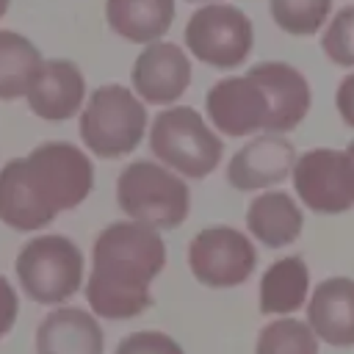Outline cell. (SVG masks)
I'll return each instance as SVG.
<instances>
[{"label":"cell","instance_id":"cell-1","mask_svg":"<svg viewBox=\"0 0 354 354\" xmlns=\"http://www.w3.org/2000/svg\"><path fill=\"white\" fill-rule=\"evenodd\" d=\"M94 188L91 158L69 141L39 144L0 169V221L19 232L47 227Z\"/></svg>","mask_w":354,"mask_h":354},{"label":"cell","instance_id":"cell-2","mask_svg":"<svg viewBox=\"0 0 354 354\" xmlns=\"http://www.w3.org/2000/svg\"><path fill=\"white\" fill-rule=\"evenodd\" d=\"M166 266V246L158 230L138 221L108 224L91 252L86 285L88 307L111 321L136 318L152 307L149 282Z\"/></svg>","mask_w":354,"mask_h":354},{"label":"cell","instance_id":"cell-3","mask_svg":"<svg viewBox=\"0 0 354 354\" xmlns=\"http://www.w3.org/2000/svg\"><path fill=\"white\" fill-rule=\"evenodd\" d=\"M116 199L130 221L147 224L152 230L180 227L191 207L188 185L152 160H133L122 169Z\"/></svg>","mask_w":354,"mask_h":354},{"label":"cell","instance_id":"cell-4","mask_svg":"<svg viewBox=\"0 0 354 354\" xmlns=\"http://www.w3.org/2000/svg\"><path fill=\"white\" fill-rule=\"evenodd\" d=\"M147 130V111L141 100L124 86H100L80 111V138L91 155L122 158L130 155Z\"/></svg>","mask_w":354,"mask_h":354},{"label":"cell","instance_id":"cell-5","mask_svg":"<svg viewBox=\"0 0 354 354\" xmlns=\"http://www.w3.org/2000/svg\"><path fill=\"white\" fill-rule=\"evenodd\" d=\"M149 149L177 174L202 180L218 166L224 144L205 124L199 111L188 105H177L155 116L149 130Z\"/></svg>","mask_w":354,"mask_h":354},{"label":"cell","instance_id":"cell-6","mask_svg":"<svg viewBox=\"0 0 354 354\" xmlns=\"http://www.w3.org/2000/svg\"><path fill=\"white\" fill-rule=\"evenodd\" d=\"M17 279L39 304H61L83 285V252L64 235H39L17 254Z\"/></svg>","mask_w":354,"mask_h":354},{"label":"cell","instance_id":"cell-7","mask_svg":"<svg viewBox=\"0 0 354 354\" xmlns=\"http://www.w3.org/2000/svg\"><path fill=\"white\" fill-rule=\"evenodd\" d=\"M185 44L202 64L216 69H235L252 53V19L238 6L207 3L191 14L185 25Z\"/></svg>","mask_w":354,"mask_h":354},{"label":"cell","instance_id":"cell-8","mask_svg":"<svg viewBox=\"0 0 354 354\" xmlns=\"http://www.w3.org/2000/svg\"><path fill=\"white\" fill-rule=\"evenodd\" d=\"M290 177L299 199L315 213L337 216L354 207V158L343 149H307Z\"/></svg>","mask_w":354,"mask_h":354},{"label":"cell","instance_id":"cell-9","mask_svg":"<svg viewBox=\"0 0 354 354\" xmlns=\"http://www.w3.org/2000/svg\"><path fill=\"white\" fill-rule=\"evenodd\" d=\"M188 266L207 288H235L252 277L257 249L235 227H205L188 243Z\"/></svg>","mask_w":354,"mask_h":354},{"label":"cell","instance_id":"cell-10","mask_svg":"<svg viewBox=\"0 0 354 354\" xmlns=\"http://www.w3.org/2000/svg\"><path fill=\"white\" fill-rule=\"evenodd\" d=\"M207 116L218 133L227 136H249L257 130H268V97L260 83L249 75H235L218 80L205 97Z\"/></svg>","mask_w":354,"mask_h":354},{"label":"cell","instance_id":"cell-11","mask_svg":"<svg viewBox=\"0 0 354 354\" xmlns=\"http://www.w3.org/2000/svg\"><path fill=\"white\" fill-rule=\"evenodd\" d=\"M293 144L279 133H263L243 144L227 166V180L238 191H260L279 185L293 174L296 166Z\"/></svg>","mask_w":354,"mask_h":354},{"label":"cell","instance_id":"cell-12","mask_svg":"<svg viewBox=\"0 0 354 354\" xmlns=\"http://www.w3.org/2000/svg\"><path fill=\"white\" fill-rule=\"evenodd\" d=\"M133 91L155 105H169L185 94L191 83L188 55L171 41L147 44L133 64Z\"/></svg>","mask_w":354,"mask_h":354},{"label":"cell","instance_id":"cell-13","mask_svg":"<svg viewBox=\"0 0 354 354\" xmlns=\"http://www.w3.org/2000/svg\"><path fill=\"white\" fill-rule=\"evenodd\" d=\"M246 75L254 77L268 97L271 116H268L266 133H288L304 122L313 94H310L307 77L296 66L285 61H263V64H254Z\"/></svg>","mask_w":354,"mask_h":354},{"label":"cell","instance_id":"cell-14","mask_svg":"<svg viewBox=\"0 0 354 354\" xmlns=\"http://www.w3.org/2000/svg\"><path fill=\"white\" fill-rule=\"evenodd\" d=\"M25 97L36 116L47 122H64L83 108V100H86L83 72L72 61L50 58L41 64Z\"/></svg>","mask_w":354,"mask_h":354},{"label":"cell","instance_id":"cell-15","mask_svg":"<svg viewBox=\"0 0 354 354\" xmlns=\"http://www.w3.org/2000/svg\"><path fill=\"white\" fill-rule=\"evenodd\" d=\"M307 324L318 340L348 348L354 346V279L329 277L324 279L307 301Z\"/></svg>","mask_w":354,"mask_h":354},{"label":"cell","instance_id":"cell-16","mask_svg":"<svg viewBox=\"0 0 354 354\" xmlns=\"http://www.w3.org/2000/svg\"><path fill=\"white\" fill-rule=\"evenodd\" d=\"M102 348L105 343L97 318L80 307H58L39 321V354H102Z\"/></svg>","mask_w":354,"mask_h":354},{"label":"cell","instance_id":"cell-17","mask_svg":"<svg viewBox=\"0 0 354 354\" xmlns=\"http://www.w3.org/2000/svg\"><path fill=\"white\" fill-rule=\"evenodd\" d=\"M246 230L268 249H279L301 235L304 213L288 191H266L249 202Z\"/></svg>","mask_w":354,"mask_h":354},{"label":"cell","instance_id":"cell-18","mask_svg":"<svg viewBox=\"0 0 354 354\" xmlns=\"http://www.w3.org/2000/svg\"><path fill=\"white\" fill-rule=\"evenodd\" d=\"M111 30L133 44H155L174 19V0H105Z\"/></svg>","mask_w":354,"mask_h":354},{"label":"cell","instance_id":"cell-19","mask_svg":"<svg viewBox=\"0 0 354 354\" xmlns=\"http://www.w3.org/2000/svg\"><path fill=\"white\" fill-rule=\"evenodd\" d=\"M310 268L299 254L271 263L260 279V313L263 315H290L307 301Z\"/></svg>","mask_w":354,"mask_h":354},{"label":"cell","instance_id":"cell-20","mask_svg":"<svg viewBox=\"0 0 354 354\" xmlns=\"http://www.w3.org/2000/svg\"><path fill=\"white\" fill-rule=\"evenodd\" d=\"M41 64V53L30 39L14 30H0V100L28 94Z\"/></svg>","mask_w":354,"mask_h":354},{"label":"cell","instance_id":"cell-21","mask_svg":"<svg viewBox=\"0 0 354 354\" xmlns=\"http://www.w3.org/2000/svg\"><path fill=\"white\" fill-rule=\"evenodd\" d=\"M254 354H318V335L307 321L277 318L260 329Z\"/></svg>","mask_w":354,"mask_h":354},{"label":"cell","instance_id":"cell-22","mask_svg":"<svg viewBox=\"0 0 354 354\" xmlns=\"http://www.w3.org/2000/svg\"><path fill=\"white\" fill-rule=\"evenodd\" d=\"M271 19L290 36H313L332 11V0H268Z\"/></svg>","mask_w":354,"mask_h":354},{"label":"cell","instance_id":"cell-23","mask_svg":"<svg viewBox=\"0 0 354 354\" xmlns=\"http://www.w3.org/2000/svg\"><path fill=\"white\" fill-rule=\"evenodd\" d=\"M321 50L337 66H354V6H343L321 36Z\"/></svg>","mask_w":354,"mask_h":354},{"label":"cell","instance_id":"cell-24","mask_svg":"<svg viewBox=\"0 0 354 354\" xmlns=\"http://www.w3.org/2000/svg\"><path fill=\"white\" fill-rule=\"evenodd\" d=\"M113 354H183V348L174 337H169L163 332L141 329V332L122 337V343L116 346Z\"/></svg>","mask_w":354,"mask_h":354},{"label":"cell","instance_id":"cell-25","mask_svg":"<svg viewBox=\"0 0 354 354\" xmlns=\"http://www.w3.org/2000/svg\"><path fill=\"white\" fill-rule=\"evenodd\" d=\"M17 310H19V301H17V290L11 288V282L0 274V337H6L17 321Z\"/></svg>","mask_w":354,"mask_h":354},{"label":"cell","instance_id":"cell-26","mask_svg":"<svg viewBox=\"0 0 354 354\" xmlns=\"http://www.w3.org/2000/svg\"><path fill=\"white\" fill-rule=\"evenodd\" d=\"M335 108L343 119V124H348L354 130V72L346 75L340 83H337V91H335Z\"/></svg>","mask_w":354,"mask_h":354},{"label":"cell","instance_id":"cell-27","mask_svg":"<svg viewBox=\"0 0 354 354\" xmlns=\"http://www.w3.org/2000/svg\"><path fill=\"white\" fill-rule=\"evenodd\" d=\"M8 3H11V0H0V17L8 11Z\"/></svg>","mask_w":354,"mask_h":354},{"label":"cell","instance_id":"cell-28","mask_svg":"<svg viewBox=\"0 0 354 354\" xmlns=\"http://www.w3.org/2000/svg\"><path fill=\"white\" fill-rule=\"evenodd\" d=\"M346 152H348V155H351V158H354V141H351V144H348V147H346Z\"/></svg>","mask_w":354,"mask_h":354},{"label":"cell","instance_id":"cell-29","mask_svg":"<svg viewBox=\"0 0 354 354\" xmlns=\"http://www.w3.org/2000/svg\"><path fill=\"white\" fill-rule=\"evenodd\" d=\"M191 3H196V0H191Z\"/></svg>","mask_w":354,"mask_h":354}]
</instances>
